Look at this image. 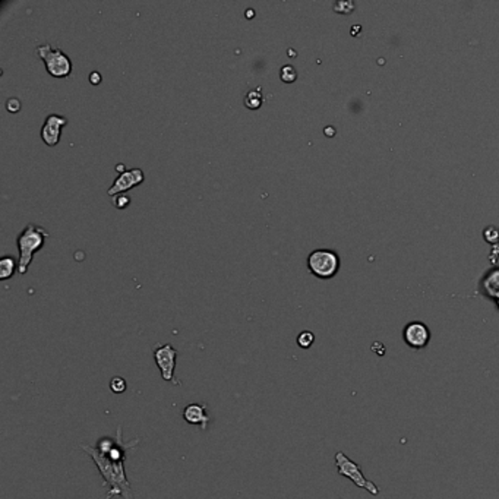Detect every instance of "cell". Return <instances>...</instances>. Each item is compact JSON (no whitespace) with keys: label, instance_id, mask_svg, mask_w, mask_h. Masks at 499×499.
<instances>
[{"label":"cell","instance_id":"8fae6325","mask_svg":"<svg viewBox=\"0 0 499 499\" xmlns=\"http://www.w3.org/2000/svg\"><path fill=\"white\" fill-rule=\"evenodd\" d=\"M244 106L247 109H251V110H257L262 106L264 103V94H262V88L258 87V88H254L251 91H247L246 95H244Z\"/></svg>","mask_w":499,"mask_h":499},{"label":"cell","instance_id":"ffe728a7","mask_svg":"<svg viewBox=\"0 0 499 499\" xmlns=\"http://www.w3.org/2000/svg\"><path fill=\"white\" fill-rule=\"evenodd\" d=\"M114 168H116V171H117L119 174H122V173H125V171H126V168H125V164H123V163H119V164H117Z\"/></svg>","mask_w":499,"mask_h":499},{"label":"cell","instance_id":"277c9868","mask_svg":"<svg viewBox=\"0 0 499 499\" xmlns=\"http://www.w3.org/2000/svg\"><path fill=\"white\" fill-rule=\"evenodd\" d=\"M308 268L318 278H331L340 268L338 255L328 249H316L308 257Z\"/></svg>","mask_w":499,"mask_h":499},{"label":"cell","instance_id":"4fadbf2b","mask_svg":"<svg viewBox=\"0 0 499 499\" xmlns=\"http://www.w3.org/2000/svg\"><path fill=\"white\" fill-rule=\"evenodd\" d=\"M483 286H484V290L487 292L489 296L499 299V270L489 273L483 281Z\"/></svg>","mask_w":499,"mask_h":499},{"label":"cell","instance_id":"6da1fadb","mask_svg":"<svg viewBox=\"0 0 499 499\" xmlns=\"http://www.w3.org/2000/svg\"><path fill=\"white\" fill-rule=\"evenodd\" d=\"M81 448L87 455H90L92 458L94 464L100 470L104 486L109 487V490L106 493V499H111L114 495L123 496L125 499H135L130 483H129L126 471H125V461L126 460H120V461L110 460L107 455L101 454L94 445L84 444V445H81Z\"/></svg>","mask_w":499,"mask_h":499},{"label":"cell","instance_id":"30bf717a","mask_svg":"<svg viewBox=\"0 0 499 499\" xmlns=\"http://www.w3.org/2000/svg\"><path fill=\"white\" fill-rule=\"evenodd\" d=\"M183 419L189 425L201 426L202 430H206L211 417L206 414V404L203 403H192L183 408Z\"/></svg>","mask_w":499,"mask_h":499},{"label":"cell","instance_id":"7c38bea8","mask_svg":"<svg viewBox=\"0 0 499 499\" xmlns=\"http://www.w3.org/2000/svg\"><path fill=\"white\" fill-rule=\"evenodd\" d=\"M15 270H18L15 258L11 255L2 257V259H0V278L2 280L11 278L15 274Z\"/></svg>","mask_w":499,"mask_h":499},{"label":"cell","instance_id":"7a4b0ae2","mask_svg":"<svg viewBox=\"0 0 499 499\" xmlns=\"http://www.w3.org/2000/svg\"><path fill=\"white\" fill-rule=\"evenodd\" d=\"M47 237H49V231L44 230L41 225H36L33 222L27 224V227L19 233L17 239L18 251H19V261H18L19 274H25L28 271V267L33 262L34 254L41 251Z\"/></svg>","mask_w":499,"mask_h":499},{"label":"cell","instance_id":"44dd1931","mask_svg":"<svg viewBox=\"0 0 499 499\" xmlns=\"http://www.w3.org/2000/svg\"><path fill=\"white\" fill-rule=\"evenodd\" d=\"M244 15H246L247 18H254V17H255V12H254V9H252V8H249V9H246Z\"/></svg>","mask_w":499,"mask_h":499},{"label":"cell","instance_id":"ba28073f","mask_svg":"<svg viewBox=\"0 0 499 499\" xmlns=\"http://www.w3.org/2000/svg\"><path fill=\"white\" fill-rule=\"evenodd\" d=\"M145 176H144V171L138 167L135 168H130V170H126L125 173L119 174L113 185L109 187L107 190V195L109 196H116V195H120V193H125L126 190L135 187L136 185H141L144 182Z\"/></svg>","mask_w":499,"mask_h":499},{"label":"cell","instance_id":"52a82bcc","mask_svg":"<svg viewBox=\"0 0 499 499\" xmlns=\"http://www.w3.org/2000/svg\"><path fill=\"white\" fill-rule=\"evenodd\" d=\"M68 125V119L62 114H49L44 119V123L41 126L40 135L41 139L46 145L55 147L59 144L60 136H62V129L63 126Z\"/></svg>","mask_w":499,"mask_h":499},{"label":"cell","instance_id":"9c48e42d","mask_svg":"<svg viewBox=\"0 0 499 499\" xmlns=\"http://www.w3.org/2000/svg\"><path fill=\"white\" fill-rule=\"evenodd\" d=\"M430 338L429 330L422 322H410L404 328V341L413 349H423Z\"/></svg>","mask_w":499,"mask_h":499},{"label":"cell","instance_id":"5b68a950","mask_svg":"<svg viewBox=\"0 0 499 499\" xmlns=\"http://www.w3.org/2000/svg\"><path fill=\"white\" fill-rule=\"evenodd\" d=\"M335 465H337L338 473H340L341 476H344V477H349L357 487H363V489H366L369 493H372V495H375V496L379 495L378 486H376L373 481L368 480V479L363 476L360 467H359L354 461H351L344 452L340 451V452L335 454Z\"/></svg>","mask_w":499,"mask_h":499},{"label":"cell","instance_id":"8992f818","mask_svg":"<svg viewBox=\"0 0 499 499\" xmlns=\"http://www.w3.org/2000/svg\"><path fill=\"white\" fill-rule=\"evenodd\" d=\"M154 360L157 368L160 369L161 378L170 384L179 385L176 379V360H177V350L171 344H158L154 349Z\"/></svg>","mask_w":499,"mask_h":499},{"label":"cell","instance_id":"9a60e30c","mask_svg":"<svg viewBox=\"0 0 499 499\" xmlns=\"http://www.w3.org/2000/svg\"><path fill=\"white\" fill-rule=\"evenodd\" d=\"M128 388V382L125 381V378L122 376H113L111 381H110V389L114 392V394H122L125 392Z\"/></svg>","mask_w":499,"mask_h":499},{"label":"cell","instance_id":"5bb4252c","mask_svg":"<svg viewBox=\"0 0 499 499\" xmlns=\"http://www.w3.org/2000/svg\"><path fill=\"white\" fill-rule=\"evenodd\" d=\"M280 78L286 84H292L297 79V71L293 65H283L280 69Z\"/></svg>","mask_w":499,"mask_h":499},{"label":"cell","instance_id":"ac0fdd59","mask_svg":"<svg viewBox=\"0 0 499 499\" xmlns=\"http://www.w3.org/2000/svg\"><path fill=\"white\" fill-rule=\"evenodd\" d=\"M6 109H8V111H11V113H18V111L21 110V100L17 98V97L8 98V101H6Z\"/></svg>","mask_w":499,"mask_h":499},{"label":"cell","instance_id":"e0dca14e","mask_svg":"<svg viewBox=\"0 0 499 499\" xmlns=\"http://www.w3.org/2000/svg\"><path fill=\"white\" fill-rule=\"evenodd\" d=\"M111 202H113V205H114L117 209H125L126 206L130 205V198H129L128 195H125V193H120V195L113 196Z\"/></svg>","mask_w":499,"mask_h":499},{"label":"cell","instance_id":"7402d4cb","mask_svg":"<svg viewBox=\"0 0 499 499\" xmlns=\"http://www.w3.org/2000/svg\"><path fill=\"white\" fill-rule=\"evenodd\" d=\"M498 305H499V299H498Z\"/></svg>","mask_w":499,"mask_h":499},{"label":"cell","instance_id":"3957f363","mask_svg":"<svg viewBox=\"0 0 499 499\" xmlns=\"http://www.w3.org/2000/svg\"><path fill=\"white\" fill-rule=\"evenodd\" d=\"M37 55L46 65V71L55 78H66L72 74V60L60 49H53L50 44L37 47Z\"/></svg>","mask_w":499,"mask_h":499},{"label":"cell","instance_id":"d6986e66","mask_svg":"<svg viewBox=\"0 0 499 499\" xmlns=\"http://www.w3.org/2000/svg\"><path fill=\"white\" fill-rule=\"evenodd\" d=\"M101 79H103V76H101V74H100L98 71H92V72L90 74V82H91L92 85H98V84L101 82Z\"/></svg>","mask_w":499,"mask_h":499},{"label":"cell","instance_id":"2e32d148","mask_svg":"<svg viewBox=\"0 0 499 499\" xmlns=\"http://www.w3.org/2000/svg\"><path fill=\"white\" fill-rule=\"evenodd\" d=\"M315 341V335L311 331H302L297 337V344L302 349H309Z\"/></svg>","mask_w":499,"mask_h":499}]
</instances>
